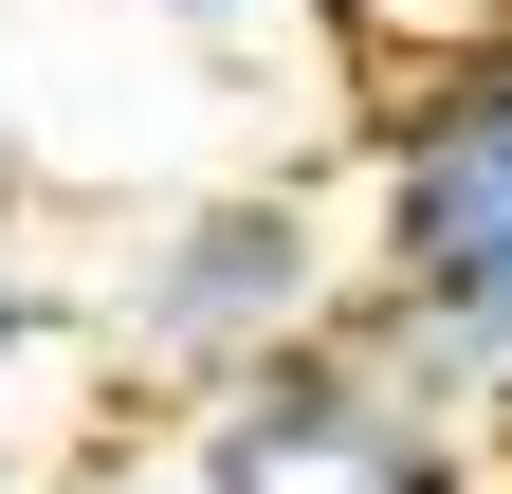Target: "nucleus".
<instances>
[{
    "label": "nucleus",
    "instance_id": "nucleus-5",
    "mask_svg": "<svg viewBox=\"0 0 512 494\" xmlns=\"http://www.w3.org/2000/svg\"><path fill=\"white\" fill-rule=\"evenodd\" d=\"M128 19H256V0H128Z\"/></svg>",
    "mask_w": 512,
    "mask_h": 494
},
{
    "label": "nucleus",
    "instance_id": "nucleus-6",
    "mask_svg": "<svg viewBox=\"0 0 512 494\" xmlns=\"http://www.w3.org/2000/svg\"><path fill=\"white\" fill-rule=\"evenodd\" d=\"M494 476H512V403H494Z\"/></svg>",
    "mask_w": 512,
    "mask_h": 494
},
{
    "label": "nucleus",
    "instance_id": "nucleus-3",
    "mask_svg": "<svg viewBox=\"0 0 512 494\" xmlns=\"http://www.w3.org/2000/svg\"><path fill=\"white\" fill-rule=\"evenodd\" d=\"M348 293H366V238L311 202V183H202L183 220H147L110 330H128V366H165V385L202 403V385H238V366L311 348Z\"/></svg>",
    "mask_w": 512,
    "mask_h": 494
},
{
    "label": "nucleus",
    "instance_id": "nucleus-4",
    "mask_svg": "<svg viewBox=\"0 0 512 494\" xmlns=\"http://www.w3.org/2000/svg\"><path fill=\"white\" fill-rule=\"evenodd\" d=\"M19 366H37V275L0 257V403H19Z\"/></svg>",
    "mask_w": 512,
    "mask_h": 494
},
{
    "label": "nucleus",
    "instance_id": "nucleus-1",
    "mask_svg": "<svg viewBox=\"0 0 512 494\" xmlns=\"http://www.w3.org/2000/svg\"><path fill=\"white\" fill-rule=\"evenodd\" d=\"M348 238H366V330L494 421L512 403V0L439 37L421 74H384Z\"/></svg>",
    "mask_w": 512,
    "mask_h": 494
},
{
    "label": "nucleus",
    "instance_id": "nucleus-2",
    "mask_svg": "<svg viewBox=\"0 0 512 494\" xmlns=\"http://www.w3.org/2000/svg\"><path fill=\"white\" fill-rule=\"evenodd\" d=\"M165 494H494V421L458 385H421L348 293L311 348H275V366L183 403Z\"/></svg>",
    "mask_w": 512,
    "mask_h": 494
},
{
    "label": "nucleus",
    "instance_id": "nucleus-7",
    "mask_svg": "<svg viewBox=\"0 0 512 494\" xmlns=\"http://www.w3.org/2000/svg\"><path fill=\"white\" fill-rule=\"evenodd\" d=\"M0 494H19V458H0Z\"/></svg>",
    "mask_w": 512,
    "mask_h": 494
}]
</instances>
